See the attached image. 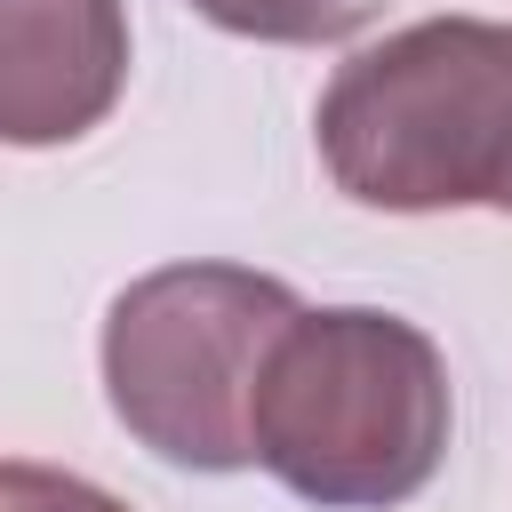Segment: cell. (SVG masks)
Segmentation results:
<instances>
[{"label": "cell", "instance_id": "6da1fadb", "mask_svg": "<svg viewBox=\"0 0 512 512\" xmlns=\"http://www.w3.org/2000/svg\"><path fill=\"white\" fill-rule=\"evenodd\" d=\"M448 360L376 304L296 312L256 376V464L320 512H392L448 456Z\"/></svg>", "mask_w": 512, "mask_h": 512}, {"label": "cell", "instance_id": "7a4b0ae2", "mask_svg": "<svg viewBox=\"0 0 512 512\" xmlns=\"http://www.w3.org/2000/svg\"><path fill=\"white\" fill-rule=\"evenodd\" d=\"M320 160L344 200L384 216L504 208L512 192V24L424 16L320 88Z\"/></svg>", "mask_w": 512, "mask_h": 512}, {"label": "cell", "instance_id": "3957f363", "mask_svg": "<svg viewBox=\"0 0 512 512\" xmlns=\"http://www.w3.org/2000/svg\"><path fill=\"white\" fill-rule=\"evenodd\" d=\"M296 288L248 264H160L104 312V400L176 472L256 464V376L296 320Z\"/></svg>", "mask_w": 512, "mask_h": 512}, {"label": "cell", "instance_id": "277c9868", "mask_svg": "<svg viewBox=\"0 0 512 512\" xmlns=\"http://www.w3.org/2000/svg\"><path fill=\"white\" fill-rule=\"evenodd\" d=\"M128 88L120 0H0V136L72 144Z\"/></svg>", "mask_w": 512, "mask_h": 512}, {"label": "cell", "instance_id": "5b68a950", "mask_svg": "<svg viewBox=\"0 0 512 512\" xmlns=\"http://www.w3.org/2000/svg\"><path fill=\"white\" fill-rule=\"evenodd\" d=\"M216 32H240V40H272V48H328V40H352L384 0H192Z\"/></svg>", "mask_w": 512, "mask_h": 512}, {"label": "cell", "instance_id": "8992f818", "mask_svg": "<svg viewBox=\"0 0 512 512\" xmlns=\"http://www.w3.org/2000/svg\"><path fill=\"white\" fill-rule=\"evenodd\" d=\"M0 512H128V504L104 496V488L80 480V472H56V464H32V456H8V464H0Z\"/></svg>", "mask_w": 512, "mask_h": 512}, {"label": "cell", "instance_id": "52a82bcc", "mask_svg": "<svg viewBox=\"0 0 512 512\" xmlns=\"http://www.w3.org/2000/svg\"><path fill=\"white\" fill-rule=\"evenodd\" d=\"M504 216H512V192H504Z\"/></svg>", "mask_w": 512, "mask_h": 512}]
</instances>
